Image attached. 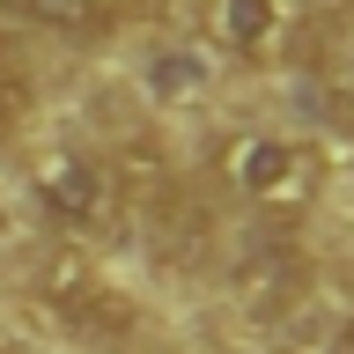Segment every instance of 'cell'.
I'll use <instances>...</instances> for the list:
<instances>
[{"label": "cell", "mask_w": 354, "mask_h": 354, "mask_svg": "<svg viewBox=\"0 0 354 354\" xmlns=\"http://www.w3.org/2000/svg\"><path fill=\"white\" fill-rule=\"evenodd\" d=\"M214 30H221L229 52L259 59V52H273V37H281V0H221V8H214Z\"/></svg>", "instance_id": "5b68a950"}, {"label": "cell", "mask_w": 354, "mask_h": 354, "mask_svg": "<svg viewBox=\"0 0 354 354\" xmlns=\"http://www.w3.org/2000/svg\"><path fill=\"white\" fill-rule=\"evenodd\" d=\"M30 118V66L15 52H0V133H15Z\"/></svg>", "instance_id": "ba28073f"}, {"label": "cell", "mask_w": 354, "mask_h": 354, "mask_svg": "<svg viewBox=\"0 0 354 354\" xmlns=\"http://www.w3.org/2000/svg\"><path fill=\"white\" fill-rule=\"evenodd\" d=\"M0 15L15 22H37L52 37H96L111 22V0H0Z\"/></svg>", "instance_id": "8992f818"}, {"label": "cell", "mask_w": 354, "mask_h": 354, "mask_svg": "<svg viewBox=\"0 0 354 354\" xmlns=\"http://www.w3.org/2000/svg\"><path fill=\"white\" fill-rule=\"evenodd\" d=\"M118 177H111V162H96V155L82 148H59L37 162V207L44 221L59 229V236H104L111 221H118Z\"/></svg>", "instance_id": "7a4b0ae2"}, {"label": "cell", "mask_w": 354, "mask_h": 354, "mask_svg": "<svg viewBox=\"0 0 354 354\" xmlns=\"http://www.w3.org/2000/svg\"><path fill=\"white\" fill-rule=\"evenodd\" d=\"M0 354H37V347H0Z\"/></svg>", "instance_id": "9c48e42d"}, {"label": "cell", "mask_w": 354, "mask_h": 354, "mask_svg": "<svg viewBox=\"0 0 354 354\" xmlns=\"http://www.w3.org/2000/svg\"><path fill=\"white\" fill-rule=\"evenodd\" d=\"M229 288H236V303H251V310H281V303H295V295L310 288V266L295 259V243L273 229V236H259V243L236 251Z\"/></svg>", "instance_id": "277c9868"}, {"label": "cell", "mask_w": 354, "mask_h": 354, "mask_svg": "<svg viewBox=\"0 0 354 354\" xmlns=\"http://www.w3.org/2000/svg\"><path fill=\"white\" fill-rule=\"evenodd\" d=\"M37 288H44V310H52L66 332H88V339H118V332H133V303L82 259V251H74V243H59V251L44 259V281Z\"/></svg>", "instance_id": "3957f363"}, {"label": "cell", "mask_w": 354, "mask_h": 354, "mask_svg": "<svg viewBox=\"0 0 354 354\" xmlns=\"http://www.w3.org/2000/svg\"><path fill=\"white\" fill-rule=\"evenodd\" d=\"M317 82H325V96L339 111H354V8H339V15H325V30H317Z\"/></svg>", "instance_id": "52a82bcc"}, {"label": "cell", "mask_w": 354, "mask_h": 354, "mask_svg": "<svg viewBox=\"0 0 354 354\" xmlns=\"http://www.w3.org/2000/svg\"><path fill=\"white\" fill-rule=\"evenodd\" d=\"M214 177L266 221H295L317 199V162L288 133H229L214 148Z\"/></svg>", "instance_id": "6da1fadb"}]
</instances>
